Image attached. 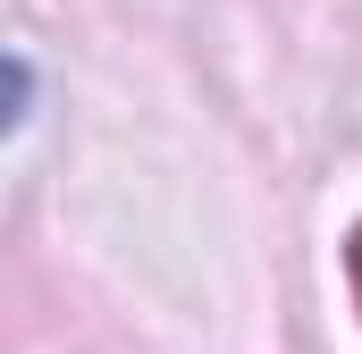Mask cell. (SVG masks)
<instances>
[{"mask_svg": "<svg viewBox=\"0 0 362 354\" xmlns=\"http://www.w3.org/2000/svg\"><path fill=\"white\" fill-rule=\"evenodd\" d=\"M346 278H354V304H362V228H354V245H346Z\"/></svg>", "mask_w": 362, "mask_h": 354, "instance_id": "obj_1", "label": "cell"}]
</instances>
